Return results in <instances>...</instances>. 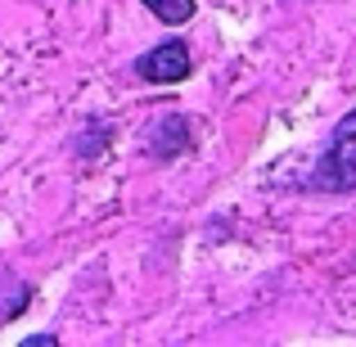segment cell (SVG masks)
Listing matches in <instances>:
<instances>
[{"instance_id": "obj_2", "label": "cell", "mask_w": 356, "mask_h": 347, "mask_svg": "<svg viewBox=\"0 0 356 347\" xmlns=\"http://www.w3.org/2000/svg\"><path fill=\"white\" fill-rule=\"evenodd\" d=\"M136 68H140V77H145V81L167 86V81L190 77V50H185L181 41H163V45H154V50H149Z\"/></svg>"}, {"instance_id": "obj_4", "label": "cell", "mask_w": 356, "mask_h": 347, "mask_svg": "<svg viewBox=\"0 0 356 347\" xmlns=\"http://www.w3.org/2000/svg\"><path fill=\"white\" fill-rule=\"evenodd\" d=\"M149 9H154L163 23H185V18L194 14V0H145Z\"/></svg>"}, {"instance_id": "obj_3", "label": "cell", "mask_w": 356, "mask_h": 347, "mask_svg": "<svg viewBox=\"0 0 356 347\" xmlns=\"http://www.w3.org/2000/svg\"><path fill=\"white\" fill-rule=\"evenodd\" d=\"M185 127H190L185 118H163V122H158L154 154H158V158H172V154H181V149L190 145V136H185Z\"/></svg>"}, {"instance_id": "obj_1", "label": "cell", "mask_w": 356, "mask_h": 347, "mask_svg": "<svg viewBox=\"0 0 356 347\" xmlns=\"http://www.w3.org/2000/svg\"><path fill=\"white\" fill-rule=\"evenodd\" d=\"M321 185H330V190L356 185V108L334 127V140L321 158Z\"/></svg>"}]
</instances>
